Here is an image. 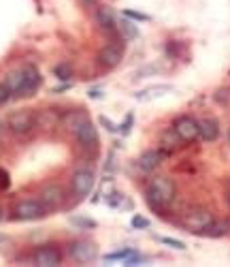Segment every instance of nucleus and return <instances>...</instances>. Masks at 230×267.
I'll return each instance as SVG.
<instances>
[{"label":"nucleus","instance_id":"f257e3e1","mask_svg":"<svg viewBox=\"0 0 230 267\" xmlns=\"http://www.w3.org/2000/svg\"><path fill=\"white\" fill-rule=\"evenodd\" d=\"M177 197V186L175 182L166 175H158L149 182L147 186V205H151L154 209H162L166 205H170Z\"/></svg>","mask_w":230,"mask_h":267},{"label":"nucleus","instance_id":"f03ea898","mask_svg":"<svg viewBox=\"0 0 230 267\" xmlns=\"http://www.w3.org/2000/svg\"><path fill=\"white\" fill-rule=\"evenodd\" d=\"M49 212L45 209V205L41 203V199H32V197H28V199H22L13 205L11 209V220H17V222H34V220H41L45 218Z\"/></svg>","mask_w":230,"mask_h":267},{"label":"nucleus","instance_id":"7ed1b4c3","mask_svg":"<svg viewBox=\"0 0 230 267\" xmlns=\"http://www.w3.org/2000/svg\"><path fill=\"white\" fill-rule=\"evenodd\" d=\"M213 220H215V218H213V214H211V209L196 205V207H190L188 212L183 214L181 224H183V229H188L190 233H194V235H203Z\"/></svg>","mask_w":230,"mask_h":267},{"label":"nucleus","instance_id":"20e7f679","mask_svg":"<svg viewBox=\"0 0 230 267\" xmlns=\"http://www.w3.org/2000/svg\"><path fill=\"white\" fill-rule=\"evenodd\" d=\"M7 129L13 135H17V137L30 135L36 129V114H34V111H30V109L13 111V114H9V118H7Z\"/></svg>","mask_w":230,"mask_h":267},{"label":"nucleus","instance_id":"39448f33","mask_svg":"<svg viewBox=\"0 0 230 267\" xmlns=\"http://www.w3.org/2000/svg\"><path fill=\"white\" fill-rule=\"evenodd\" d=\"M94 182H96V173L92 167H79V169H75L73 177H70V190H73L77 199H85L92 192Z\"/></svg>","mask_w":230,"mask_h":267},{"label":"nucleus","instance_id":"423d86ee","mask_svg":"<svg viewBox=\"0 0 230 267\" xmlns=\"http://www.w3.org/2000/svg\"><path fill=\"white\" fill-rule=\"evenodd\" d=\"M68 257L75 263H92L98 257V244L92 240H77L68 244Z\"/></svg>","mask_w":230,"mask_h":267},{"label":"nucleus","instance_id":"0eeeda50","mask_svg":"<svg viewBox=\"0 0 230 267\" xmlns=\"http://www.w3.org/2000/svg\"><path fill=\"white\" fill-rule=\"evenodd\" d=\"M172 131L179 135V139L183 144H192L200 137L198 120H194L192 116H179L175 122H172Z\"/></svg>","mask_w":230,"mask_h":267},{"label":"nucleus","instance_id":"6e6552de","mask_svg":"<svg viewBox=\"0 0 230 267\" xmlns=\"http://www.w3.org/2000/svg\"><path fill=\"white\" fill-rule=\"evenodd\" d=\"M32 263L39 265V267H57L62 263V252L53 244L39 246L34 250V255H32Z\"/></svg>","mask_w":230,"mask_h":267},{"label":"nucleus","instance_id":"1a4fd4ad","mask_svg":"<svg viewBox=\"0 0 230 267\" xmlns=\"http://www.w3.org/2000/svg\"><path fill=\"white\" fill-rule=\"evenodd\" d=\"M75 135V141L81 146V150H96L98 148V144H100V137H98V129L94 126V122L92 120H88V122H83L79 129L73 133Z\"/></svg>","mask_w":230,"mask_h":267},{"label":"nucleus","instance_id":"9d476101","mask_svg":"<svg viewBox=\"0 0 230 267\" xmlns=\"http://www.w3.org/2000/svg\"><path fill=\"white\" fill-rule=\"evenodd\" d=\"M94 22L98 24V28L107 34H115L120 32V22L115 17V11L111 7H96L94 9Z\"/></svg>","mask_w":230,"mask_h":267},{"label":"nucleus","instance_id":"9b49d317","mask_svg":"<svg viewBox=\"0 0 230 267\" xmlns=\"http://www.w3.org/2000/svg\"><path fill=\"white\" fill-rule=\"evenodd\" d=\"M124 60V43H109L98 51V64L105 68H115Z\"/></svg>","mask_w":230,"mask_h":267},{"label":"nucleus","instance_id":"f8f14e48","mask_svg":"<svg viewBox=\"0 0 230 267\" xmlns=\"http://www.w3.org/2000/svg\"><path fill=\"white\" fill-rule=\"evenodd\" d=\"M39 199H41L43 205H45L47 212H55V209H60L64 205V190L57 184H47L41 190Z\"/></svg>","mask_w":230,"mask_h":267},{"label":"nucleus","instance_id":"ddd939ff","mask_svg":"<svg viewBox=\"0 0 230 267\" xmlns=\"http://www.w3.org/2000/svg\"><path fill=\"white\" fill-rule=\"evenodd\" d=\"M24 71H26V79H24V86H22L17 96H34V92L41 88V83H43V77H41L39 68L34 64H26Z\"/></svg>","mask_w":230,"mask_h":267},{"label":"nucleus","instance_id":"4468645a","mask_svg":"<svg viewBox=\"0 0 230 267\" xmlns=\"http://www.w3.org/2000/svg\"><path fill=\"white\" fill-rule=\"evenodd\" d=\"M164 156H166V154L162 150H145L139 156L137 165H139V169L143 173H151V171H156L158 167H160V163L164 161Z\"/></svg>","mask_w":230,"mask_h":267},{"label":"nucleus","instance_id":"2eb2a0df","mask_svg":"<svg viewBox=\"0 0 230 267\" xmlns=\"http://www.w3.org/2000/svg\"><path fill=\"white\" fill-rule=\"evenodd\" d=\"M172 90L175 88H172L170 83H156V86H149V88H143V90L135 92V98L141 103H145V101H154V98H162V96L170 94Z\"/></svg>","mask_w":230,"mask_h":267},{"label":"nucleus","instance_id":"dca6fc26","mask_svg":"<svg viewBox=\"0 0 230 267\" xmlns=\"http://www.w3.org/2000/svg\"><path fill=\"white\" fill-rule=\"evenodd\" d=\"M90 120V114H88V109H73V111H66L64 118H62V126L68 131V133H75L79 126L83 122H88Z\"/></svg>","mask_w":230,"mask_h":267},{"label":"nucleus","instance_id":"f3484780","mask_svg":"<svg viewBox=\"0 0 230 267\" xmlns=\"http://www.w3.org/2000/svg\"><path fill=\"white\" fill-rule=\"evenodd\" d=\"M198 129H200V139H203V141H215V139L220 137V122L215 118L198 120Z\"/></svg>","mask_w":230,"mask_h":267},{"label":"nucleus","instance_id":"a211bd4d","mask_svg":"<svg viewBox=\"0 0 230 267\" xmlns=\"http://www.w3.org/2000/svg\"><path fill=\"white\" fill-rule=\"evenodd\" d=\"M24 79H26V71H24V66H22V68H15V71H9L3 83L9 88V92L13 96H17L20 90H22V86H24Z\"/></svg>","mask_w":230,"mask_h":267},{"label":"nucleus","instance_id":"6ab92c4d","mask_svg":"<svg viewBox=\"0 0 230 267\" xmlns=\"http://www.w3.org/2000/svg\"><path fill=\"white\" fill-rule=\"evenodd\" d=\"M179 144H183L181 141V139H179V135L175 133V131H166V133H162V137H160V150L166 154V156H168V154H172V152H175L177 148H179Z\"/></svg>","mask_w":230,"mask_h":267},{"label":"nucleus","instance_id":"aec40b11","mask_svg":"<svg viewBox=\"0 0 230 267\" xmlns=\"http://www.w3.org/2000/svg\"><path fill=\"white\" fill-rule=\"evenodd\" d=\"M120 34L126 39V41H135L139 39V26L132 22V20H122L120 22Z\"/></svg>","mask_w":230,"mask_h":267},{"label":"nucleus","instance_id":"412c9836","mask_svg":"<svg viewBox=\"0 0 230 267\" xmlns=\"http://www.w3.org/2000/svg\"><path fill=\"white\" fill-rule=\"evenodd\" d=\"M228 229H230V224H228L226 220H220V222H215V220H213L203 235H205V237H222V235L228 233Z\"/></svg>","mask_w":230,"mask_h":267},{"label":"nucleus","instance_id":"4be33fe9","mask_svg":"<svg viewBox=\"0 0 230 267\" xmlns=\"http://www.w3.org/2000/svg\"><path fill=\"white\" fill-rule=\"evenodd\" d=\"M70 224H73V227H77V229H81V231H92V229H96V220L85 218V216H70Z\"/></svg>","mask_w":230,"mask_h":267},{"label":"nucleus","instance_id":"5701e85b","mask_svg":"<svg viewBox=\"0 0 230 267\" xmlns=\"http://www.w3.org/2000/svg\"><path fill=\"white\" fill-rule=\"evenodd\" d=\"M53 75L60 79V81H70V77H73V66H70L68 62L57 64V66L53 68Z\"/></svg>","mask_w":230,"mask_h":267},{"label":"nucleus","instance_id":"b1692460","mask_svg":"<svg viewBox=\"0 0 230 267\" xmlns=\"http://www.w3.org/2000/svg\"><path fill=\"white\" fill-rule=\"evenodd\" d=\"M213 101L220 107H228L230 105V88H218L213 94Z\"/></svg>","mask_w":230,"mask_h":267},{"label":"nucleus","instance_id":"393cba45","mask_svg":"<svg viewBox=\"0 0 230 267\" xmlns=\"http://www.w3.org/2000/svg\"><path fill=\"white\" fill-rule=\"evenodd\" d=\"M135 252V248H122V250H115V252H109L105 255V261H126Z\"/></svg>","mask_w":230,"mask_h":267},{"label":"nucleus","instance_id":"a878e982","mask_svg":"<svg viewBox=\"0 0 230 267\" xmlns=\"http://www.w3.org/2000/svg\"><path fill=\"white\" fill-rule=\"evenodd\" d=\"M132 124H135V114H126V118H124V122L118 126V133L120 135H128V133H130L132 131Z\"/></svg>","mask_w":230,"mask_h":267},{"label":"nucleus","instance_id":"bb28decb","mask_svg":"<svg viewBox=\"0 0 230 267\" xmlns=\"http://www.w3.org/2000/svg\"><path fill=\"white\" fill-rule=\"evenodd\" d=\"M158 242L168 248H175V250H185V244L181 240H175V237H158Z\"/></svg>","mask_w":230,"mask_h":267},{"label":"nucleus","instance_id":"cd10ccee","mask_svg":"<svg viewBox=\"0 0 230 267\" xmlns=\"http://www.w3.org/2000/svg\"><path fill=\"white\" fill-rule=\"evenodd\" d=\"M124 17L132 20V22H149V15H145V13H139V11H132V9H126L124 11Z\"/></svg>","mask_w":230,"mask_h":267},{"label":"nucleus","instance_id":"c85d7f7f","mask_svg":"<svg viewBox=\"0 0 230 267\" xmlns=\"http://www.w3.org/2000/svg\"><path fill=\"white\" fill-rule=\"evenodd\" d=\"M158 71H160V66H143V68H139V71L135 73L132 79H143V77H147V75H156Z\"/></svg>","mask_w":230,"mask_h":267},{"label":"nucleus","instance_id":"c756f323","mask_svg":"<svg viewBox=\"0 0 230 267\" xmlns=\"http://www.w3.org/2000/svg\"><path fill=\"white\" fill-rule=\"evenodd\" d=\"M130 227H132V229H149V220L137 214V216H132V220H130Z\"/></svg>","mask_w":230,"mask_h":267},{"label":"nucleus","instance_id":"7c9ffc66","mask_svg":"<svg viewBox=\"0 0 230 267\" xmlns=\"http://www.w3.org/2000/svg\"><path fill=\"white\" fill-rule=\"evenodd\" d=\"M98 124H103L109 133H118V126H115V124H113L109 118H105V116H100V118H98Z\"/></svg>","mask_w":230,"mask_h":267},{"label":"nucleus","instance_id":"2f4dec72","mask_svg":"<svg viewBox=\"0 0 230 267\" xmlns=\"http://www.w3.org/2000/svg\"><path fill=\"white\" fill-rule=\"evenodd\" d=\"M9 184H11V177H9V173H7L5 169H0V190H7V188H9Z\"/></svg>","mask_w":230,"mask_h":267},{"label":"nucleus","instance_id":"473e14b6","mask_svg":"<svg viewBox=\"0 0 230 267\" xmlns=\"http://www.w3.org/2000/svg\"><path fill=\"white\" fill-rule=\"evenodd\" d=\"M109 197H111V199H109V205H111V207H120V203H122V192L113 190Z\"/></svg>","mask_w":230,"mask_h":267},{"label":"nucleus","instance_id":"72a5a7b5","mask_svg":"<svg viewBox=\"0 0 230 267\" xmlns=\"http://www.w3.org/2000/svg\"><path fill=\"white\" fill-rule=\"evenodd\" d=\"M11 96H13V94L9 92V88L5 86V83H0V105H5Z\"/></svg>","mask_w":230,"mask_h":267},{"label":"nucleus","instance_id":"f704fd0d","mask_svg":"<svg viewBox=\"0 0 230 267\" xmlns=\"http://www.w3.org/2000/svg\"><path fill=\"white\" fill-rule=\"evenodd\" d=\"M88 96L92 98V101H98V98H103V90H100V88H92L88 92Z\"/></svg>","mask_w":230,"mask_h":267},{"label":"nucleus","instance_id":"c9c22d12","mask_svg":"<svg viewBox=\"0 0 230 267\" xmlns=\"http://www.w3.org/2000/svg\"><path fill=\"white\" fill-rule=\"evenodd\" d=\"M66 90H70V81H66V83H62V86H55L51 92H55V94H60V92H66Z\"/></svg>","mask_w":230,"mask_h":267},{"label":"nucleus","instance_id":"e433bc0d","mask_svg":"<svg viewBox=\"0 0 230 267\" xmlns=\"http://www.w3.org/2000/svg\"><path fill=\"white\" fill-rule=\"evenodd\" d=\"M81 5L88 7V9H96L98 7V0H81Z\"/></svg>","mask_w":230,"mask_h":267},{"label":"nucleus","instance_id":"4c0bfd02","mask_svg":"<svg viewBox=\"0 0 230 267\" xmlns=\"http://www.w3.org/2000/svg\"><path fill=\"white\" fill-rule=\"evenodd\" d=\"M226 201L230 203V180H228V184H226Z\"/></svg>","mask_w":230,"mask_h":267},{"label":"nucleus","instance_id":"58836bf2","mask_svg":"<svg viewBox=\"0 0 230 267\" xmlns=\"http://www.w3.org/2000/svg\"><path fill=\"white\" fill-rule=\"evenodd\" d=\"M5 126H7V124H5L3 120H0V135H3V133H5Z\"/></svg>","mask_w":230,"mask_h":267},{"label":"nucleus","instance_id":"ea45409f","mask_svg":"<svg viewBox=\"0 0 230 267\" xmlns=\"http://www.w3.org/2000/svg\"><path fill=\"white\" fill-rule=\"evenodd\" d=\"M7 242V235H3V233H0V244H5Z\"/></svg>","mask_w":230,"mask_h":267},{"label":"nucleus","instance_id":"a19ab883","mask_svg":"<svg viewBox=\"0 0 230 267\" xmlns=\"http://www.w3.org/2000/svg\"><path fill=\"white\" fill-rule=\"evenodd\" d=\"M0 220H3V209H0Z\"/></svg>","mask_w":230,"mask_h":267},{"label":"nucleus","instance_id":"79ce46f5","mask_svg":"<svg viewBox=\"0 0 230 267\" xmlns=\"http://www.w3.org/2000/svg\"><path fill=\"white\" fill-rule=\"evenodd\" d=\"M228 144H230V131H228Z\"/></svg>","mask_w":230,"mask_h":267}]
</instances>
